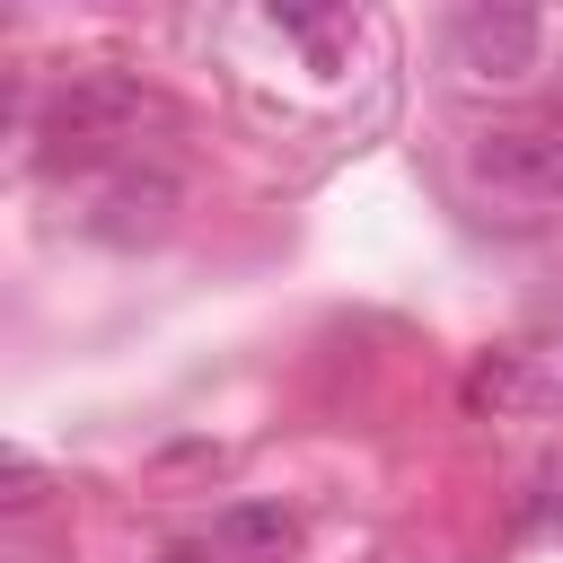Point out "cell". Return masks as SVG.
Segmentation results:
<instances>
[{
	"label": "cell",
	"mask_w": 563,
	"mask_h": 563,
	"mask_svg": "<svg viewBox=\"0 0 563 563\" xmlns=\"http://www.w3.org/2000/svg\"><path fill=\"white\" fill-rule=\"evenodd\" d=\"M167 211H176V185H167V176H114L97 229H106V238H158Z\"/></svg>",
	"instance_id": "5b68a950"
},
{
	"label": "cell",
	"mask_w": 563,
	"mask_h": 563,
	"mask_svg": "<svg viewBox=\"0 0 563 563\" xmlns=\"http://www.w3.org/2000/svg\"><path fill=\"white\" fill-rule=\"evenodd\" d=\"M141 123H167V97L132 70H70L53 97H44V158H97L114 141H132Z\"/></svg>",
	"instance_id": "6da1fadb"
},
{
	"label": "cell",
	"mask_w": 563,
	"mask_h": 563,
	"mask_svg": "<svg viewBox=\"0 0 563 563\" xmlns=\"http://www.w3.org/2000/svg\"><path fill=\"white\" fill-rule=\"evenodd\" d=\"M537 44H545V26L528 9H457V26H449V53L466 79H519V70H537Z\"/></svg>",
	"instance_id": "7a4b0ae2"
},
{
	"label": "cell",
	"mask_w": 563,
	"mask_h": 563,
	"mask_svg": "<svg viewBox=\"0 0 563 563\" xmlns=\"http://www.w3.org/2000/svg\"><path fill=\"white\" fill-rule=\"evenodd\" d=\"M528 378H519V361H484L475 378H466V405H510Z\"/></svg>",
	"instance_id": "8992f818"
},
{
	"label": "cell",
	"mask_w": 563,
	"mask_h": 563,
	"mask_svg": "<svg viewBox=\"0 0 563 563\" xmlns=\"http://www.w3.org/2000/svg\"><path fill=\"white\" fill-rule=\"evenodd\" d=\"M211 545H220L229 563H282V554L299 545V519H290L282 501H229V510L211 519Z\"/></svg>",
	"instance_id": "277c9868"
},
{
	"label": "cell",
	"mask_w": 563,
	"mask_h": 563,
	"mask_svg": "<svg viewBox=\"0 0 563 563\" xmlns=\"http://www.w3.org/2000/svg\"><path fill=\"white\" fill-rule=\"evenodd\" d=\"M554 132H563V97H554Z\"/></svg>",
	"instance_id": "ba28073f"
},
{
	"label": "cell",
	"mask_w": 563,
	"mask_h": 563,
	"mask_svg": "<svg viewBox=\"0 0 563 563\" xmlns=\"http://www.w3.org/2000/svg\"><path fill=\"white\" fill-rule=\"evenodd\" d=\"M9 510H26V501H44V475H35V457H9V493H0Z\"/></svg>",
	"instance_id": "52a82bcc"
},
{
	"label": "cell",
	"mask_w": 563,
	"mask_h": 563,
	"mask_svg": "<svg viewBox=\"0 0 563 563\" xmlns=\"http://www.w3.org/2000/svg\"><path fill=\"white\" fill-rule=\"evenodd\" d=\"M466 167L493 194H563V132H475Z\"/></svg>",
	"instance_id": "3957f363"
}]
</instances>
